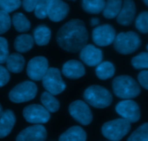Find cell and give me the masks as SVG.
Returning <instances> with one entry per match:
<instances>
[{"label":"cell","instance_id":"6da1fadb","mask_svg":"<svg viewBox=\"0 0 148 141\" xmlns=\"http://www.w3.org/2000/svg\"><path fill=\"white\" fill-rule=\"evenodd\" d=\"M88 41V32L84 22L79 19H73L65 23L56 35L59 46L70 53L79 52Z\"/></svg>","mask_w":148,"mask_h":141},{"label":"cell","instance_id":"7a4b0ae2","mask_svg":"<svg viewBox=\"0 0 148 141\" xmlns=\"http://www.w3.org/2000/svg\"><path fill=\"white\" fill-rule=\"evenodd\" d=\"M112 88L114 94L123 99H132L140 95L141 89L137 81L129 75H120L114 79Z\"/></svg>","mask_w":148,"mask_h":141},{"label":"cell","instance_id":"3957f363","mask_svg":"<svg viewBox=\"0 0 148 141\" xmlns=\"http://www.w3.org/2000/svg\"><path fill=\"white\" fill-rule=\"evenodd\" d=\"M85 101L92 107L104 109L109 107L113 101L112 94L109 91L101 85H91L83 94Z\"/></svg>","mask_w":148,"mask_h":141},{"label":"cell","instance_id":"277c9868","mask_svg":"<svg viewBox=\"0 0 148 141\" xmlns=\"http://www.w3.org/2000/svg\"><path fill=\"white\" fill-rule=\"evenodd\" d=\"M141 39L137 33L133 31L121 32L114 41L115 50L121 54H130L140 48Z\"/></svg>","mask_w":148,"mask_h":141},{"label":"cell","instance_id":"5b68a950","mask_svg":"<svg viewBox=\"0 0 148 141\" xmlns=\"http://www.w3.org/2000/svg\"><path fill=\"white\" fill-rule=\"evenodd\" d=\"M131 130V122L124 118L116 119L106 122L101 131L108 140L119 141L129 133Z\"/></svg>","mask_w":148,"mask_h":141},{"label":"cell","instance_id":"8992f818","mask_svg":"<svg viewBox=\"0 0 148 141\" xmlns=\"http://www.w3.org/2000/svg\"><path fill=\"white\" fill-rule=\"evenodd\" d=\"M37 92V85L32 81L26 80L14 87L9 94V98L13 103H25L33 100Z\"/></svg>","mask_w":148,"mask_h":141},{"label":"cell","instance_id":"52a82bcc","mask_svg":"<svg viewBox=\"0 0 148 141\" xmlns=\"http://www.w3.org/2000/svg\"><path fill=\"white\" fill-rule=\"evenodd\" d=\"M41 80L46 91L53 96L59 95L66 88V84L62 80L61 72L58 68L49 67Z\"/></svg>","mask_w":148,"mask_h":141},{"label":"cell","instance_id":"ba28073f","mask_svg":"<svg viewBox=\"0 0 148 141\" xmlns=\"http://www.w3.org/2000/svg\"><path fill=\"white\" fill-rule=\"evenodd\" d=\"M25 120L32 124H44L51 118L50 112L43 106L39 104H30L23 109Z\"/></svg>","mask_w":148,"mask_h":141},{"label":"cell","instance_id":"9c48e42d","mask_svg":"<svg viewBox=\"0 0 148 141\" xmlns=\"http://www.w3.org/2000/svg\"><path fill=\"white\" fill-rule=\"evenodd\" d=\"M69 111L70 115L82 125H88L92 122V111L85 101L77 100L71 103Z\"/></svg>","mask_w":148,"mask_h":141},{"label":"cell","instance_id":"30bf717a","mask_svg":"<svg viewBox=\"0 0 148 141\" xmlns=\"http://www.w3.org/2000/svg\"><path fill=\"white\" fill-rule=\"evenodd\" d=\"M116 111L130 122H137L140 119L139 105L132 99H125L119 101L116 106Z\"/></svg>","mask_w":148,"mask_h":141},{"label":"cell","instance_id":"8fae6325","mask_svg":"<svg viewBox=\"0 0 148 141\" xmlns=\"http://www.w3.org/2000/svg\"><path fill=\"white\" fill-rule=\"evenodd\" d=\"M49 69V62L44 56H38L30 59L27 63V75L35 81L41 80Z\"/></svg>","mask_w":148,"mask_h":141},{"label":"cell","instance_id":"7c38bea8","mask_svg":"<svg viewBox=\"0 0 148 141\" xmlns=\"http://www.w3.org/2000/svg\"><path fill=\"white\" fill-rule=\"evenodd\" d=\"M92 37L94 43L98 46H109L114 42L116 37V31L111 25H102L94 28Z\"/></svg>","mask_w":148,"mask_h":141},{"label":"cell","instance_id":"4fadbf2b","mask_svg":"<svg viewBox=\"0 0 148 141\" xmlns=\"http://www.w3.org/2000/svg\"><path fill=\"white\" fill-rule=\"evenodd\" d=\"M47 132L40 124L30 126L22 130L16 138L17 141H43L46 140Z\"/></svg>","mask_w":148,"mask_h":141},{"label":"cell","instance_id":"5bb4252c","mask_svg":"<svg viewBox=\"0 0 148 141\" xmlns=\"http://www.w3.org/2000/svg\"><path fill=\"white\" fill-rule=\"evenodd\" d=\"M69 6L62 0H51L47 9V17L53 22H60L66 18Z\"/></svg>","mask_w":148,"mask_h":141},{"label":"cell","instance_id":"9a60e30c","mask_svg":"<svg viewBox=\"0 0 148 141\" xmlns=\"http://www.w3.org/2000/svg\"><path fill=\"white\" fill-rule=\"evenodd\" d=\"M81 60L90 67H96L103 60V52L92 44H86L80 51Z\"/></svg>","mask_w":148,"mask_h":141},{"label":"cell","instance_id":"2e32d148","mask_svg":"<svg viewBox=\"0 0 148 141\" xmlns=\"http://www.w3.org/2000/svg\"><path fill=\"white\" fill-rule=\"evenodd\" d=\"M136 13L135 3L133 0H124L120 12L116 16V21L121 25H130L133 22Z\"/></svg>","mask_w":148,"mask_h":141},{"label":"cell","instance_id":"e0dca14e","mask_svg":"<svg viewBox=\"0 0 148 141\" xmlns=\"http://www.w3.org/2000/svg\"><path fill=\"white\" fill-rule=\"evenodd\" d=\"M62 73L69 79H79L85 75V69L80 62L72 59L64 64L62 67Z\"/></svg>","mask_w":148,"mask_h":141},{"label":"cell","instance_id":"ac0fdd59","mask_svg":"<svg viewBox=\"0 0 148 141\" xmlns=\"http://www.w3.org/2000/svg\"><path fill=\"white\" fill-rule=\"evenodd\" d=\"M15 122V116L12 110L2 111L0 116V138L7 137L11 133Z\"/></svg>","mask_w":148,"mask_h":141},{"label":"cell","instance_id":"d6986e66","mask_svg":"<svg viewBox=\"0 0 148 141\" xmlns=\"http://www.w3.org/2000/svg\"><path fill=\"white\" fill-rule=\"evenodd\" d=\"M87 134L79 126H73L62 133L59 137L60 141H85Z\"/></svg>","mask_w":148,"mask_h":141},{"label":"cell","instance_id":"ffe728a7","mask_svg":"<svg viewBox=\"0 0 148 141\" xmlns=\"http://www.w3.org/2000/svg\"><path fill=\"white\" fill-rule=\"evenodd\" d=\"M7 70L13 73H20L25 67V58L19 53H13L9 55L6 60Z\"/></svg>","mask_w":148,"mask_h":141},{"label":"cell","instance_id":"44dd1931","mask_svg":"<svg viewBox=\"0 0 148 141\" xmlns=\"http://www.w3.org/2000/svg\"><path fill=\"white\" fill-rule=\"evenodd\" d=\"M51 32L50 28L45 25H40L33 31V39L38 46H46L50 41Z\"/></svg>","mask_w":148,"mask_h":141},{"label":"cell","instance_id":"7402d4cb","mask_svg":"<svg viewBox=\"0 0 148 141\" xmlns=\"http://www.w3.org/2000/svg\"><path fill=\"white\" fill-rule=\"evenodd\" d=\"M34 39L29 34H21L17 36L14 42V46L17 52L26 53L33 48Z\"/></svg>","mask_w":148,"mask_h":141},{"label":"cell","instance_id":"603a6c76","mask_svg":"<svg viewBox=\"0 0 148 141\" xmlns=\"http://www.w3.org/2000/svg\"><path fill=\"white\" fill-rule=\"evenodd\" d=\"M95 74L100 80H105L109 79L112 78L115 74V67L111 62H108V61L101 62L97 65V67L95 69Z\"/></svg>","mask_w":148,"mask_h":141},{"label":"cell","instance_id":"cb8c5ba5","mask_svg":"<svg viewBox=\"0 0 148 141\" xmlns=\"http://www.w3.org/2000/svg\"><path fill=\"white\" fill-rule=\"evenodd\" d=\"M122 6V0H107L103 10L106 18L113 19L118 15Z\"/></svg>","mask_w":148,"mask_h":141},{"label":"cell","instance_id":"d4e9b609","mask_svg":"<svg viewBox=\"0 0 148 141\" xmlns=\"http://www.w3.org/2000/svg\"><path fill=\"white\" fill-rule=\"evenodd\" d=\"M12 22L14 29L20 33L28 31L31 25L28 19L21 12H17L13 14Z\"/></svg>","mask_w":148,"mask_h":141},{"label":"cell","instance_id":"484cf974","mask_svg":"<svg viewBox=\"0 0 148 141\" xmlns=\"http://www.w3.org/2000/svg\"><path fill=\"white\" fill-rule=\"evenodd\" d=\"M40 101L43 107L49 112H56L60 108V103L53 96V94H50L48 91H45L42 94L40 97Z\"/></svg>","mask_w":148,"mask_h":141},{"label":"cell","instance_id":"4316f807","mask_svg":"<svg viewBox=\"0 0 148 141\" xmlns=\"http://www.w3.org/2000/svg\"><path fill=\"white\" fill-rule=\"evenodd\" d=\"M105 0H82V8L90 14H98L105 7Z\"/></svg>","mask_w":148,"mask_h":141},{"label":"cell","instance_id":"83f0119b","mask_svg":"<svg viewBox=\"0 0 148 141\" xmlns=\"http://www.w3.org/2000/svg\"><path fill=\"white\" fill-rule=\"evenodd\" d=\"M128 141H147L148 140V123H145L132 133L127 139Z\"/></svg>","mask_w":148,"mask_h":141},{"label":"cell","instance_id":"f1b7e54d","mask_svg":"<svg viewBox=\"0 0 148 141\" xmlns=\"http://www.w3.org/2000/svg\"><path fill=\"white\" fill-rule=\"evenodd\" d=\"M132 65L135 69H147L148 67V53L142 52L132 59Z\"/></svg>","mask_w":148,"mask_h":141},{"label":"cell","instance_id":"f546056e","mask_svg":"<svg viewBox=\"0 0 148 141\" xmlns=\"http://www.w3.org/2000/svg\"><path fill=\"white\" fill-rule=\"evenodd\" d=\"M135 25L137 30L143 33L148 32V12L147 11L140 13L137 17Z\"/></svg>","mask_w":148,"mask_h":141},{"label":"cell","instance_id":"4dcf8cb0","mask_svg":"<svg viewBox=\"0 0 148 141\" xmlns=\"http://www.w3.org/2000/svg\"><path fill=\"white\" fill-rule=\"evenodd\" d=\"M51 0H38L35 8V15L39 19H44L47 17V9Z\"/></svg>","mask_w":148,"mask_h":141},{"label":"cell","instance_id":"1f68e13d","mask_svg":"<svg viewBox=\"0 0 148 141\" xmlns=\"http://www.w3.org/2000/svg\"><path fill=\"white\" fill-rule=\"evenodd\" d=\"M20 6V0H0V10L7 12V13L17 10Z\"/></svg>","mask_w":148,"mask_h":141},{"label":"cell","instance_id":"d6a6232c","mask_svg":"<svg viewBox=\"0 0 148 141\" xmlns=\"http://www.w3.org/2000/svg\"><path fill=\"white\" fill-rule=\"evenodd\" d=\"M11 23V18L9 15V13L0 10V35L10 30Z\"/></svg>","mask_w":148,"mask_h":141},{"label":"cell","instance_id":"836d02e7","mask_svg":"<svg viewBox=\"0 0 148 141\" xmlns=\"http://www.w3.org/2000/svg\"><path fill=\"white\" fill-rule=\"evenodd\" d=\"M9 55L8 41L5 38L0 37V64L5 63Z\"/></svg>","mask_w":148,"mask_h":141},{"label":"cell","instance_id":"e575fe53","mask_svg":"<svg viewBox=\"0 0 148 141\" xmlns=\"http://www.w3.org/2000/svg\"><path fill=\"white\" fill-rule=\"evenodd\" d=\"M10 72L5 67L0 65V88L4 86L10 81Z\"/></svg>","mask_w":148,"mask_h":141},{"label":"cell","instance_id":"d590c367","mask_svg":"<svg viewBox=\"0 0 148 141\" xmlns=\"http://www.w3.org/2000/svg\"><path fill=\"white\" fill-rule=\"evenodd\" d=\"M38 0H23V7L26 12H33L38 4Z\"/></svg>","mask_w":148,"mask_h":141},{"label":"cell","instance_id":"8d00e7d4","mask_svg":"<svg viewBox=\"0 0 148 141\" xmlns=\"http://www.w3.org/2000/svg\"><path fill=\"white\" fill-rule=\"evenodd\" d=\"M147 78H148V71L143 70L140 72L138 75V81L140 85L145 88V89H148V83H147Z\"/></svg>","mask_w":148,"mask_h":141},{"label":"cell","instance_id":"74e56055","mask_svg":"<svg viewBox=\"0 0 148 141\" xmlns=\"http://www.w3.org/2000/svg\"><path fill=\"white\" fill-rule=\"evenodd\" d=\"M100 23L99 19L98 18H92L90 20V24L92 26H97Z\"/></svg>","mask_w":148,"mask_h":141},{"label":"cell","instance_id":"f35d334b","mask_svg":"<svg viewBox=\"0 0 148 141\" xmlns=\"http://www.w3.org/2000/svg\"><path fill=\"white\" fill-rule=\"evenodd\" d=\"M2 111H3L2 107H1V104H0V116H1V113H2Z\"/></svg>","mask_w":148,"mask_h":141},{"label":"cell","instance_id":"ab89813d","mask_svg":"<svg viewBox=\"0 0 148 141\" xmlns=\"http://www.w3.org/2000/svg\"><path fill=\"white\" fill-rule=\"evenodd\" d=\"M143 1H144L145 4L146 5H148V0H143Z\"/></svg>","mask_w":148,"mask_h":141},{"label":"cell","instance_id":"60d3db41","mask_svg":"<svg viewBox=\"0 0 148 141\" xmlns=\"http://www.w3.org/2000/svg\"><path fill=\"white\" fill-rule=\"evenodd\" d=\"M72 1H76V0H72Z\"/></svg>","mask_w":148,"mask_h":141}]
</instances>
